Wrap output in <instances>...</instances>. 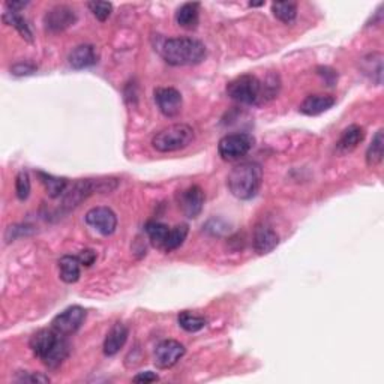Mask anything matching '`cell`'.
<instances>
[{"label": "cell", "instance_id": "1", "mask_svg": "<svg viewBox=\"0 0 384 384\" xmlns=\"http://www.w3.org/2000/svg\"><path fill=\"white\" fill-rule=\"evenodd\" d=\"M29 347L34 355L50 370H56L64 363L71 351V344L68 342L66 336L60 335L53 327L41 329V331L32 335V338L29 341Z\"/></svg>", "mask_w": 384, "mask_h": 384}, {"label": "cell", "instance_id": "2", "mask_svg": "<svg viewBox=\"0 0 384 384\" xmlns=\"http://www.w3.org/2000/svg\"><path fill=\"white\" fill-rule=\"evenodd\" d=\"M206 45L195 38H170L161 47V56L171 66H194L206 59Z\"/></svg>", "mask_w": 384, "mask_h": 384}, {"label": "cell", "instance_id": "3", "mask_svg": "<svg viewBox=\"0 0 384 384\" xmlns=\"http://www.w3.org/2000/svg\"><path fill=\"white\" fill-rule=\"evenodd\" d=\"M227 95L239 104L255 105L275 98L277 93L269 81L261 83L258 77L244 74L227 84Z\"/></svg>", "mask_w": 384, "mask_h": 384}, {"label": "cell", "instance_id": "4", "mask_svg": "<svg viewBox=\"0 0 384 384\" xmlns=\"http://www.w3.org/2000/svg\"><path fill=\"white\" fill-rule=\"evenodd\" d=\"M263 183V168L257 162H244L231 170L229 175L230 192L239 200L254 199L257 192L260 191Z\"/></svg>", "mask_w": 384, "mask_h": 384}, {"label": "cell", "instance_id": "5", "mask_svg": "<svg viewBox=\"0 0 384 384\" xmlns=\"http://www.w3.org/2000/svg\"><path fill=\"white\" fill-rule=\"evenodd\" d=\"M195 138L192 127L186 123H175L156 132L152 138V147L156 152L171 153L186 149Z\"/></svg>", "mask_w": 384, "mask_h": 384}, {"label": "cell", "instance_id": "6", "mask_svg": "<svg viewBox=\"0 0 384 384\" xmlns=\"http://www.w3.org/2000/svg\"><path fill=\"white\" fill-rule=\"evenodd\" d=\"M117 188L116 179H83L73 185L69 191L65 192L62 206L68 210L77 207L86 199H89L92 194L110 192Z\"/></svg>", "mask_w": 384, "mask_h": 384}, {"label": "cell", "instance_id": "7", "mask_svg": "<svg viewBox=\"0 0 384 384\" xmlns=\"http://www.w3.org/2000/svg\"><path fill=\"white\" fill-rule=\"evenodd\" d=\"M255 144V138L246 132L229 134L219 140L218 152L224 161H238L251 152Z\"/></svg>", "mask_w": 384, "mask_h": 384}, {"label": "cell", "instance_id": "8", "mask_svg": "<svg viewBox=\"0 0 384 384\" xmlns=\"http://www.w3.org/2000/svg\"><path fill=\"white\" fill-rule=\"evenodd\" d=\"M86 316H88V312H86L84 308L78 307V305H75V307H69L64 312H60L59 316L53 318L51 327L64 336L74 335L78 329L83 326Z\"/></svg>", "mask_w": 384, "mask_h": 384}, {"label": "cell", "instance_id": "9", "mask_svg": "<svg viewBox=\"0 0 384 384\" xmlns=\"http://www.w3.org/2000/svg\"><path fill=\"white\" fill-rule=\"evenodd\" d=\"M77 23V12L68 5H57L47 11L44 17V25L49 32H64L68 27Z\"/></svg>", "mask_w": 384, "mask_h": 384}, {"label": "cell", "instance_id": "10", "mask_svg": "<svg viewBox=\"0 0 384 384\" xmlns=\"http://www.w3.org/2000/svg\"><path fill=\"white\" fill-rule=\"evenodd\" d=\"M186 348L183 344L176 340H166L159 342L155 348V365L161 370L173 368L185 356Z\"/></svg>", "mask_w": 384, "mask_h": 384}, {"label": "cell", "instance_id": "11", "mask_svg": "<svg viewBox=\"0 0 384 384\" xmlns=\"http://www.w3.org/2000/svg\"><path fill=\"white\" fill-rule=\"evenodd\" d=\"M88 225L93 227L98 233L103 236H112V234L117 229V216L114 212L105 207V206H98L92 207L84 216Z\"/></svg>", "mask_w": 384, "mask_h": 384}, {"label": "cell", "instance_id": "12", "mask_svg": "<svg viewBox=\"0 0 384 384\" xmlns=\"http://www.w3.org/2000/svg\"><path fill=\"white\" fill-rule=\"evenodd\" d=\"M205 201H206L205 191H203L199 185H192L190 188H186V190L180 192L177 197L180 210L183 212V215L186 218H191V219L200 216L203 207H205Z\"/></svg>", "mask_w": 384, "mask_h": 384}, {"label": "cell", "instance_id": "13", "mask_svg": "<svg viewBox=\"0 0 384 384\" xmlns=\"http://www.w3.org/2000/svg\"><path fill=\"white\" fill-rule=\"evenodd\" d=\"M155 103L158 105L159 112L166 117H176L182 112L183 98L175 88H158L153 92Z\"/></svg>", "mask_w": 384, "mask_h": 384}, {"label": "cell", "instance_id": "14", "mask_svg": "<svg viewBox=\"0 0 384 384\" xmlns=\"http://www.w3.org/2000/svg\"><path fill=\"white\" fill-rule=\"evenodd\" d=\"M254 251L258 255L270 254L279 245V234L266 224H258L253 236Z\"/></svg>", "mask_w": 384, "mask_h": 384}, {"label": "cell", "instance_id": "15", "mask_svg": "<svg viewBox=\"0 0 384 384\" xmlns=\"http://www.w3.org/2000/svg\"><path fill=\"white\" fill-rule=\"evenodd\" d=\"M128 336L129 329L127 324L114 323L104 340V355L108 357L116 356L117 353L125 347V344L128 341Z\"/></svg>", "mask_w": 384, "mask_h": 384}, {"label": "cell", "instance_id": "16", "mask_svg": "<svg viewBox=\"0 0 384 384\" xmlns=\"http://www.w3.org/2000/svg\"><path fill=\"white\" fill-rule=\"evenodd\" d=\"M98 51L90 44H81L69 53L68 62L74 69H86L98 64Z\"/></svg>", "mask_w": 384, "mask_h": 384}, {"label": "cell", "instance_id": "17", "mask_svg": "<svg viewBox=\"0 0 384 384\" xmlns=\"http://www.w3.org/2000/svg\"><path fill=\"white\" fill-rule=\"evenodd\" d=\"M335 103V97L317 93V95H309L303 99V103L299 105V112L305 116H318L331 110Z\"/></svg>", "mask_w": 384, "mask_h": 384}, {"label": "cell", "instance_id": "18", "mask_svg": "<svg viewBox=\"0 0 384 384\" xmlns=\"http://www.w3.org/2000/svg\"><path fill=\"white\" fill-rule=\"evenodd\" d=\"M365 138V129L359 125H350L348 128L342 131L340 140L336 141V152L346 155L355 151Z\"/></svg>", "mask_w": 384, "mask_h": 384}, {"label": "cell", "instance_id": "19", "mask_svg": "<svg viewBox=\"0 0 384 384\" xmlns=\"http://www.w3.org/2000/svg\"><path fill=\"white\" fill-rule=\"evenodd\" d=\"M176 23L186 30L197 29L200 23V3L188 2L180 6L176 12Z\"/></svg>", "mask_w": 384, "mask_h": 384}, {"label": "cell", "instance_id": "20", "mask_svg": "<svg viewBox=\"0 0 384 384\" xmlns=\"http://www.w3.org/2000/svg\"><path fill=\"white\" fill-rule=\"evenodd\" d=\"M360 69L372 83L380 86L383 81V54L377 51L368 54L360 60Z\"/></svg>", "mask_w": 384, "mask_h": 384}, {"label": "cell", "instance_id": "21", "mask_svg": "<svg viewBox=\"0 0 384 384\" xmlns=\"http://www.w3.org/2000/svg\"><path fill=\"white\" fill-rule=\"evenodd\" d=\"M81 263L75 255H64L59 260V273L60 279L66 284H75L80 279Z\"/></svg>", "mask_w": 384, "mask_h": 384}, {"label": "cell", "instance_id": "22", "mask_svg": "<svg viewBox=\"0 0 384 384\" xmlns=\"http://www.w3.org/2000/svg\"><path fill=\"white\" fill-rule=\"evenodd\" d=\"M38 177L41 180V183L45 186V191L51 199H59L66 192L68 188V179L65 177H56L44 171H38Z\"/></svg>", "mask_w": 384, "mask_h": 384}, {"label": "cell", "instance_id": "23", "mask_svg": "<svg viewBox=\"0 0 384 384\" xmlns=\"http://www.w3.org/2000/svg\"><path fill=\"white\" fill-rule=\"evenodd\" d=\"M384 155V131L379 129L372 137L371 144L366 149V166L368 167H379L383 162Z\"/></svg>", "mask_w": 384, "mask_h": 384}, {"label": "cell", "instance_id": "24", "mask_svg": "<svg viewBox=\"0 0 384 384\" xmlns=\"http://www.w3.org/2000/svg\"><path fill=\"white\" fill-rule=\"evenodd\" d=\"M144 230L147 233L149 239H151L152 245L155 248H158L161 251H164V246H166V242L168 239L170 234V227L167 224H162L159 221H149L144 227Z\"/></svg>", "mask_w": 384, "mask_h": 384}, {"label": "cell", "instance_id": "25", "mask_svg": "<svg viewBox=\"0 0 384 384\" xmlns=\"http://www.w3.org/2000/svg\"><path fill=\"white\" fill-rule=\"evenodd\" d=\"M3 21L6 23V25L17 29V32L25 38L27 42H34V32H32V29H30L27 20L23 17V15H20L18 12L8 11L3 14Z\"/></svg>", "mask_w": 384, "mask_h": 384}, {"label": "cell", "instance_id": "26", "mask_svg": "<svg viewBox=\"0 0 384 384\" xmlns=\"http://www.w3.org/2000/svg\"><path fill=\"white\" fill-rule=\"evenodd\" d=\"M177 323L180 327L183 329V331L190 332V333H195V332H200L201 329H205L207 326V320L205 317L194 314V312H191V311H183L179 314Z\"/></svg>", "mask_w": 384, "mask_h": 384}, {"label": "cell", "instance_id": "27", "mask_svg": "<svg viewBox=\"0 0 384 384\" xmlns=\"http://www.w3.org/2000/svg\"><path fill=\"white\" fill-rule=\"evenodd\" d=\"M188 233H190V227L188 224H180L176 225L175 229L170 230L168 239L166 242V246H164V253H171V251H176L183 245V242L188 238Z\"/></svg>", "mask_w": 384, "mask_h": 384}, {"label": "cell", "instance_id": "28", "mask_svg": "<svg viewBox=\"0 0 384 384\" xmlns=\"http://www.w3.org/2000/svg\"><path fill=\"white\" fill-rule=\"evenodd\" d=\"M272 14L279 21L290 25L297 17V5L294 2H275L272 3Z\"/></svg>", "mask_w": 384, "mask_h": 384}, {"label": "cell", "instance_id": "29", "mask_svg": "<svg viewBox=\"0 0 384 384\" xmlns=\"http://www.w3.org/2000/svg\"><path fill=\"white\" fill-rule=\"evenodd\" d=\"M30 191H32V183H30L29 173L26 170H21L15 177V194H17L18 200L25 201L29 199Z\"/></svg>", "mask_w": 384, "mask_h": 384}, {"label": "cell", "instance_id": "30", "mask_svg": "<svg viewBox=\"0 0 384 384\" xmlns=\"http://www.w3.org/2000/svg\"><path fill=\"white\" fill-rule=\"evenodd\" d=\"M88 6L90 12L95 15V18L99 21L108 20V17L113 12V5L108 2H89Z\"/></svg>", "mask_w": 384, "mask_h": 384}, {"label": "cell", "instance_id": "31", "mask_svg": "<svg viewBox=\"0 0 384 384\" xmlns=\"http://www.w3.org/2000/svg\"><path fill=\"white\" fill-rule=\"evenodd\" d=\"M38 71V66L32 62H20V64H15L11 68V73L15 77H27V75H34Z\"/></svg>", "mask_w": 384, "mask_h": 384}, {"label": "cell", "instance_id": "32", "mask_svg": "<svg viewBox=\"0 0 384 384\" xmlns=\"http://www.w3.org/2000/svg\"><path fill=\"white\" fill-rule=\"evenodd\" d=\"M15 381H18V383H50V379L42 374L25 371V372H20L17 377H15Z\"/></svg>", "mask_w": 384, "mask_h": 384}, {"label": "cell", "instance_id": "33", "mask_svg": "<svg viewBox=\"0 0 384 384\" xmlns=\"http://www.w3.org/2000/svg\"><path fill=\"white\" fill-rule=\"evenodd\" d=\"M78 260H80L81 266H86V268H89L97 260V253L93 249H84L78 255Z\"/></svg>", "mask_w": 384, "mask_h": 384}, {"label": "cell", "instance_id": "34", "mask_svg": "<svg viewBox=\"0 0 384 384\" xmlns=\"http://www.w3.org/2000/svg\"><path fill=\"white\" fill-rule=\"evenodd\" d=\"M132 381H134V383H144V384H149V383L159 381V377H158V374H155V372H152V371H146V372L137 374L136 377L132 379Z\"/></svg>", "mask_w": 384, "mask_h": 384}, {"label": "cell", "instance_id": "35", "mask_svg": "<svg viewBox=\"0 0 384 384\" xmlns=\"http://www.w3.org/2000/svg\"><path fill=\"white\" fill-rule=\"evenodd\" d=\"M27 5H29V2H6L5 3L8 11H11V12H18L21 10H25Z\"/></svg>", "mask_w": 384, "mask_h": 384}]
</instances>
